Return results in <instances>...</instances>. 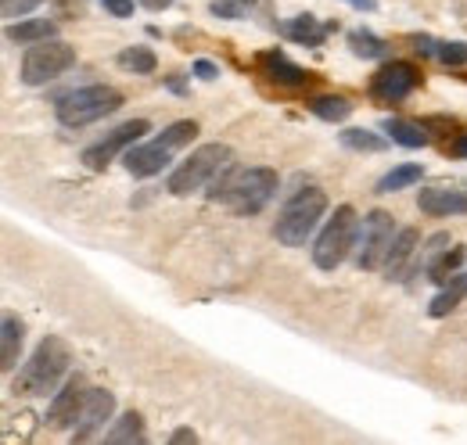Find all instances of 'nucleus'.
<instances>
[{
    "label": "nucleus",
    "mask_w": 467,
    "mask_h": 445,
    "mask_svg": "<svg viewBox=\"0 0 467 445\" xmlns=\"http://www.w3.org/2000/svg\"><path fill=\"white\" fill-rule=\"evenodd\" d=\"M72 356H68V345L61 337H44L36 345V352L22 363L18 378H15V391L18 395H47V391L58 388V381L65 378Z\"/></svg>",
    "instance_id": "f257e3e1"
},
{
    "label": "nucleus",
    "mask_w": 467,
    "mask_h": 445,
    "mask_svg": "<svg viewBox=\"0 0 467 445\" xmlns=\"http://www.w3.org/2000/svg\"><path fill=\"white\" fill-rule=\"evenodd\" d=\"M324 212H327V194H324L320 187H302V191H295L292 198L285 202L281 216H277V226H274L277 241L288 244V248L306 244L309 233L317 230V222L324 220Z\"/></svg>",
    "instance_id": "f03ea898"
},
{
    "label": "nucleus",
    "mask_w": 467,
    "mask_h": 445,
    "mask_svg": "<svg viewBox=\"0 0 467 445\" xmlns=\"http://www.w3.org/2000/svg\"><path fill=\"white\" fill-rule=\"evenodd\" d=\"M356 233H359V216H356V209H352V205H338L335 216L327 220V226L320 230L317 244H313V263H317V270H324V274L338 270V266L349 259L352 248H356Z\"/></svg>",
    "instance_id": "7ed1b4c3"
},
{
    "label": "nucleus",
    "mask_w": 467,
    "mask_h": 445,
    "mask_svg": "<svg viewBox=\"0 0 467 445\" xmlns=\"http://www.w3.org/2000/svg\"><path fill=\"white\" fill-rule=\"evenodd\" d=\"M274 194H277V172L266 166H255L237 172L216 198H223L237 216H255L274 202Z\"/></svg>",
    "instance_id": "20e7f679"
},
{
    "label": "nucleus",
    "mask_w": 467,
    "mask_h": 445,
    "mask_svg": "<svg viewBox=\"0 0 467 445\" xmlns=\"http://www.w3.org/2000/svg\"><path fill=\"white\" fill-rule=\"evenodd\" d=\"M119 109H122V94H119L116 87L94 83V87H83V90L65 94L55 111H58L61 126L79 129V126H90V122H98V119H105V115H112Z\"/></svg>",
    "instance_id": "39448f33"
},
{
    "label": "nucleus",
    "mask_w": 467,
    "mask_h": 445,
    "mask_svg": "<svg viewBox=\"0 0 467 445\" xmlns=\"http://www.w3.org/2000/svg\"><path fill=\"white\" fill-rule=\"evenodd\" d=\"M227 166H231V148L227 144H205L170 176V194L187 198V194L202 191L205 183H213V176L223 172Z\"/></svg>",
    "instance_id": "423d86ee"
},
{
    "label": "nucleus",
    "mask_w": 467,
    "mask_h": 445,
    "mask_svg": "<svg viewBox=\"0 0 467 445\" xmlns=\"http://www.w3.org/2000/svg\"><path fill=\"white\" fill-rule=\"evenodd\" d=\"M72 65H76V47H68L65 40L33 44L22 57V83L26 87H44V83L58 79L61 72H68Z\"/></svg>",
    "instance_id": "0eeeda50"
},
{
    "label": "nucleus",
    "mask_w": 467,
    "mask_h": 445,
    "mask_svg": "<svg viewBox=\"0 0 467 445\" xmlns=\"http://www.w3.org/2000/svg\"><path fill=\"white\" fill-rule=\"evenodd\" d=\"M396 241V226L385 209L367 212V220L359 222V241H356V266L359 270H381L385 255Z\"/></svg>",
    "instance_id": "6e6552de"
},
{
    "label": "nucleus",
    "mask_w": 467,
    "mask_h": 445,
    "mask_svg": "<svg viewBox=\"0 0 467 445\" xmlns=\"http://www.w3.org/2000/svg\"><path fill=\"white\" fill-rule=\"evenodd\" d=\"M417 87H420V68L410 65V61H392V65H385V68L374 76L370 94H374V101H381V105H396V101H407Z\"/></svg>",
    "instance_id": "1a4fd4ad"
},
{
    "label": "nucleus",
    "mask_w": 467,
    "mask_h": 445,
    "mask_svg": "<svg viewBox=\"0 0 467 445\" xmlns=\"http://www.w3.org/2000/svg\"><path fill=\"white\" fill-rule=\"evenodd\" d=\"M87 398H90V385H87V378H83V374H72V378H65V385H61V388L55 391V398H51V409H47V424H51L55 431L76 428V420H79V413H83Z\"/></svg>",
    "instance_id": "9d476101"
},
{
    "label": "nucleus",
    "mask_w": 467,
    "mask_h": 445,
    "mask_svg": "<svg viewBox=\"0 0 467 445\" xmlns=\"http://www.w3.org/2000/svg\"><path fill=\"white\" fill-rule=\"evenodd\" d=\"M148 129H151V126H148L144 119L122 122V126H119V129H112L105 140H98V144H90V148L83 151V166L94 169V172H98V169H105L112 159H116V155H122L126 148H133V144H137V140H140Z\"/></svg>",
    "instance_id": "9b49d317"
},
{
    "label": "nucleus",
    "mask_w": 467,
    "mask_h": 445,
    "mask_svg": "<svg viewBox=\"0 0 467 445\" xmlns=\"http://www.w3.org/2000/svg\"><path fill=\"white\" fill-rule=\"evenodd\" d=\"M112 413H116V395L109 388H90V398L76 420V442H90L112 420Z\"/></svg>",
    "instance_id": "f8f14e48"
},
{
    "label": "nucleus",
    "mask_w": 467,
    "mask_h": 445,
    "mask_svg": "<svg viewBox=\"0 0 467 445\" xmlns=\"http://www.w3.org/2000/svg\"><path fill=\"white\" fill-rule=\"evenodd\" d=\"M417 248H420V233L413 226L400 230L389 255H385V280H407V274L413 270V259H417Z\"/></svg>",
    "instance_id": "ddd939ff"
},
{
    "label": "nucleus",
    "mask_w": 467,
    "mask_h": 445,
    "mask_svg": "<svg viewBox=\"0 0 467 445\" xmlns=\"http://www.w3.org/2000/svg\"><path fill=\"white\" fill-rule=\"evenodd\" d=\"M417 205H420V212H428V216H467V191L431 187V191H420Z\"/></svg>",
    "instance_id": "4468645a"
},
{
    "label": "nucleus",
    "mask_w": 467,
    "mask_h": 445,
    "mask_svg": "<svg viewBox=\"0 0 467 445\" xmlns=\"http://www.w3.org/2000/svg\"><path fill=\"white\" fill-rule=\"evenodd\" d=\"M170 148H162V144H140V148H126L122 151V162L126 169L133 172V176H155V172H162V169L170 166Z\"/></svg>",
    "instance_id": "2eb2a0df"
},
{
    "label": "nucleus",
    "mask_w": 467,
    "mask_h": 445,
    "mask_svg": "<svg viewBox=\"0 0 467 445\" xmlns=\"http://www.w3.org/2000/svg\"><path fill=\"white\" fill-rule=\"evenodd\" d=\"M58 26L51 18H26L18 26H7V44H44L55 40Z\"/></svg>",
    "instance_id": "dca6fc26"
},
{
    "label": "nucleus",
    "mask_w": 467,
    "mask_h": 445,
    "mask_svg": "<svg viewBox=\"0 0 467 445\" xmlns=\"http://www.w3.org/2000/svg\"><path fill=\"white\" fill-rule=\"evenodd\" d=\"M263 68L270 72V79H277V83H285V87H302V83L309 79V72H306L302 65L288 61V57L281 55V51H270V55H263Z\"/></svg>",
    "instance_id": "f3484780"
},
{
    "label": "nucleus",
    "mask_w": 467,
    "mask_h": 445,
    "mask_svg": "<svg viewBox=\"0 0 467 445\" xmlns=\"http://www.w3.org/2000/svg\"><path fill=\"white\" fill-rule=\"evenodd\" d=\"M285 33H288V40H295V44H306V47H320V44L327 40L331 26H320L313 15H298V18H292V22L285 26Z\"/></svg>",
    "instance_id": "a211bd4d"
},
{
    "label": "nucleus",
    "mask_w": 467,
    "mask_h": 445,
    "mask_svg": "<svg viewBox=\"0 0 467 445\" xmlns=\"http://www.w3.org/2000/svg\"><path fill=\"white\" fill-rule=\"evenodd\" d=\"M148 439V431H144V420H140V413H122L116 424L109 428V435H105V442L112 445H122V442H144Z\"/></svg>",
    "instance_id": "6ab92c4d"
},
{
    "label": "nucleus",
    "mask_w": 467,
    "mask_h": 445,
    "mask_svg": "<svg viewBox=\"0 0 467 445\" xmlns=\"http://www.w3.org/2000/svg\"><path fill=\"white\" fill-rule=\"evenodd\" d=\"M0 334H4V337H0V341H4V348H0V359H4V363H0V367L11 374V370L18 367V348H22V324H18L15 316H4V327H0Z\"/></svg>",
    "instance_id": "aec40b11"
},
{
    "label": "nucleus",
    "mask_w": 467,
    "mask_h": 445,
    "mask_svg": "<svg viewBox=\"0 0 467 445\" xmlns=\"http://www.w3.org/2000/svg\"><path fill=\"white\" fill-rule=\"evenodd\" d=\"M420 176H424V169L407 162V166H396L392 172H385L381 180H378V194H392V191H403V187H413V183H420Z\"/></svg>",
    "instance_id": "412c9836"
},
{
    "label": "nucleus",
    "mask_w": 467,
    "mask_h": 445,
    "mask_svg": "<svg viewBox=\"0 0 467 445\" xmlns=\"http://www.w3.org/2000/svg\"><path fill=\"white\" fill-rule=\"evenodd\" d=\"M385 133H389L396 144H403V148H424V144H428L424 129L407 122V119H385Z\"/></svg>",
    "instance_id": "4be33fe9"
},
{
    "label": "nucleus",
    "mask_w": 467,
    "mask_h": 445,
    "mask_svg": "<svg viewBox=\"0 0 467 445\" xmlns=\"http://www.w3.org/2000/svg\"><path fill=\"white\" fill-rule=\"evenodd\" d=\"M467 259L464 248H446L435 263H431V270H428V277L435 280V284H450V280L457 277V266Z\"/></svg>",
    "instance_id": "5701e85b"
},
{
    "label": "nucleus",
    "mask_w": 467,
    "mask_h": 445,
    "mask_svg": "<svg viewBox=\"0 0 467 445\" xmlns=\"http://www.w3.org/2000/svg\"><path fill=\"white\" fill-rule=\"evenodd\" d=\"M194 133H198V122H191V119H180V122L166 126V129H162V133L155 137V144H162V148L176 151V148L191 144V140H194Z\"/></svg>",
    "instance_id": "b1692460"
},
{
    "label": "nucleus",
    "mask_w": 467,
    "mask_h": 445,
    "mask_svg": "<svg viewBox=\"0 0 467 445\" xmlns=\"http://www.w3.org/2000/svg\"><path fill=\"white\" fill-rule=\"evenodd\" d=\"M309 111H313L317 119H324V122H346L352 105L346 98H313V101H309Z\"/></svg>",
    "instance_id": "393cba45"
},
{
    "label": "nucleus",
    "mask_w": 467,
    "mask_h": 445,
    "mask_svg": "<svg viewBox=\"0 0 467 445\" xmlns=\"http://www.w3.org/2000/svg\"><path fill=\"white\" fill-rule=\"evenodd\" d=\"M342 144H346L349 151H370V155H378V151L389 148V140L378 137V133H370V129H346V133H342Z\"/></svg>",
    "instance_id": "a878e982"
},
{
    "label": "nucleus",
    "mask_w": 467,
    "mask_h": 445,
    "mask_svg": "<svg viewBox=\"0 0 467 445\" xmlns=\"http://www.w3.org/2000/svg\"><path fill=\"white\" fill-rule=\"evenodd\" d=\"M464 291H467V277H453L450 280V287L431 302V309H428V313H431V316H446L450 309H457V302L464 298Z\"/></svg>",
    "instance_id": "bb28decb"
},
{
    "label": "nucleus",
    "mask_w": 467,
    "mask_h": 445,
    "mask_svg": "<svg viewBox=\"0 0 467 445\" xmlns=\"http://www.w3.org/2000/svg\"><path fill=\"white\" fill-rule=\"evenodd\" d=\"M119 65H122L126 72L148 76V72H155V55H151L148 47H126V51L119 55Z\"/></svg>",
    "instance_id": "cd10ccee"
},
{
    "label": "nucleus",
    "mask_w": 467,
    "mask_h": 445,
    "mask_svg": "<svg viewBox=\"0 0 467 445\" xmlns=\"http://www.w3.org/2000/svg\"><path fill=\"white\" fill-rule=\"evenodd\" d=\"M349 44L359 57H381L385 55V44H381L378 36H370V33H352Z\"/></svg>",
    "instance_id": "c85d7f7f"
},
{
    "label": "nucleus",
    "mask_w": 467,
    "mask_h": 445,
    "mask_svg": "<svg viewBox=\"0 0 467 445\" xmlns=\"http://www.w3.org/2000/svg\"><path fill=\"white\" fill-rule=\"evenodd\" d=\"M439 61H446V65H467V44H439Z\"/></svg>",
    "instance_id": "c756f323"
},
{
    "label": "nucleus",
    "mask_w": 467,
    "mask_h": 445,
    "mask_svg": "<svg viewBox=\"0 0 467 445\" xmlns=\"http://www.w3.org/2000/svg\"><path fill=\"white\" fill-rule=\"evenodd\" d=\"M36 4H44V0H4V18H22V15H29Z\"/></svg>",
    "instance_id": "7c9ffc66"
},
{
    "label": "nucleus",
    "mask_w": 467,
    "mask_h": 445,
    "mask_svg": "<svg viewBox=\"0 0 467 445\" xmlns=\"http://www.w3.org/2000/svg\"><path fill=\"white\" fill-rule=\"evenodd\" d=\"M213 15H220V18H231V22H237V18L244 15V7H241V0H213Z\"/></svg>",
    "instance_id": "2f4dec72"
},
{
    "label": "nucleus",
    "mask_w": 467,
    "mask_h": 445,
    "mask_svg": "<svg viewBox=\"0 0 467 445\" xmlns=\"http://www.w3.org/2000/svg\"><path fill=\"white\" fill-rule=\"evenodd\" d=\"M101 7H105L112 18H130V15H133V0H101Z\"/></svg>",
    "instance_id": "473e14b6"
},
{
    "label": "nucleus",
    "mask_w": 467,
    "mask_h": 445,
    "mask_svg": "<svg viewBox=\"0 0 467 445\" xmlns=\"http://www.w3.org/2000/svg\"><path fill=\"white\" fill-rule=\"evenodd\" d=\"M194 72H198V79H216V76H220V68H216L213 61H198Z\"/></svg>",
    "instance_id": "72a5a7b5"
},
{
    "label": "nucleus",
    "mask_w": 467,
    "mask_h": 445,
    "mask_svg": "<svg viewBox=\"0 0 467 445\" xmlns=\"http://www.w3.org/2000/svg\"><path fill=\"white\" fill-rule=\"evenodd\" d=\"M58 4H61L58 18H65L68 11H76V15H83V0H58Z\"/></svg>",
    "instance_id": "f704fd0d"
},
{
    "label": "nucleus",
    "mask_w": 467,
    "mask_h": 445,
    "mask_svg": "<svg viewBox=\"0 0 467 445\" xmlns=\"http://www.w3.org/2000/svg\"><path fill=\"white\" fill-rule=\"evenodd\" d=\"M173 442H198V435L191 428H180V431H173Z\"/></svg>",
    "instance_id": "c9c22d12"
},
{
    "label": "nucleus",
    "mask_w": 467,
    "mask_h": 445,
    "mask_svg": "<svg viewBox=\"0 0 467 445\" xmlns=\"http://www.w3.org/2000/svg\"><path fill=\"white\" fill-rule=\"evenodd\" d=\"M140 4H144L148 11H166V7L173 4V0H140Z\"/></svg>",
    "instance_id": "e433bc0d"
},
{
    "label": "nucleus",
    "mask_w": 467,
    "mask_h": 445,
    "mask_svg": "<svg viewBox=\"0 0 467 445\" xmlns=\"http://www.w3.org/2000/svg\"><path fill=\"white\" fill-rule=\"evenodd\" d=\"M352 7H359V11H378V0H346Z\"/></svg>",
    "instance_id": "4c0bfd02"
},
{
    "label": "nucleus",
    "mask_w": 467,
    "mask_h": 445,
    "mask_svg": "<svg viewBox=\"0 0 467 445\" xmlns=\"http://www.w3.org/2000/svg\"><path fill=\"white\" fill-rule=\"evenodd\" d=\"M457 151H461V155H464V159H467V133H464V137H461V144H457Z\"/></svg>",
    "instance_id": "58836bf2"
},
{
    "label": "nucleus",
    "mask_w": 467,
    "mask_h": 445,
    "mask_svg": "<svg viewBox=\"0 0 467 445\" xmlns=\"http://www.w3.org/2000/svg\"><path fill=\"white\" fill-rule=\"evenodd\" d=\"M248 4H255V0H248Z\"/></svg>",
    "instance_id": "ea45409f"
}]
</instances>
